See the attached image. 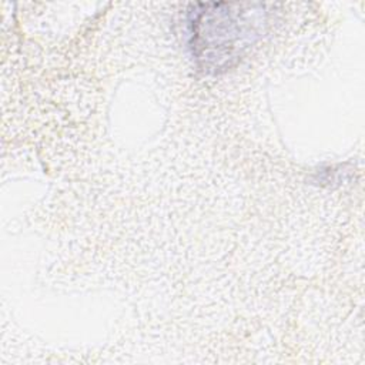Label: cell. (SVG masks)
<instances>
[{
    "mask_svg": "<svg viewBox=\"0 0 365 365\" xmlns=\"http://www.w3.org/2000/svg\"><path fill=\"white\" fill-rule=\"evenodd\" d=\"M265 26L262 4L197 3L188 11L192 57L207 73L234 66L261 37Z\"/></svg>",
    "mask_w": 365,
    "mask_h": 365,
    "instance_id": "cell-1",
    "label": "cell"
}]
</instances>
